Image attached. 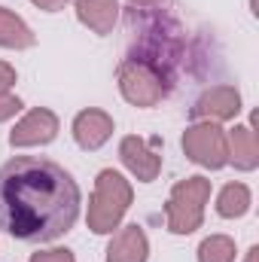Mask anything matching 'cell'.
<instances>
[{
    "label": "cell",
    "instance_id": "277c9868",
    "mask_svg": "<svg viewBox=\"0 0 259 262\" xmlns=\"http://www.w3.org/2000/svg\"><path fill=\"white\" fill-rule=\"evenodd\" d=\"M119 92L134 107H156L168 95L165 73L146 58H128L119 64Z\"/></svg>",
    "mask_w": 259,
    "mask_h": 262
},
{
    "label": "cell",
    "instance_id": "44dd1931",
    "mask_svg": "<svg viewBox=\"0 0 259 262\" xmlns=\"http://www.w3.org/2000/svg\"><path fill=\"white\" fill-rule=\"evenodd\" d=\"M134 6H156V3H162V0H131Z\"/></svg>",
    "mask_w": 259,
    "mask_h": 262
},
{
    "label": "cell",
    "instance_id": "4fadbf2b",
    "mask_svg": "<svg viewBox=\"0 0 259 262\" xmlns=\"http://www.w3.org/2000/svg\"><path fill=\"white\" fill-rule=\"evenodd\" d=\"M0 46L3 49H31L34 46L31 28L6 6H0Z\"/></svg>",
    "mask_w": 259,
    "mask_h": 262
},
{
    "label": "cell",
    "instance_id": "e0dca14e",
    "mask_svg": "<svg viewBox=\"0 0 259 262\" xmlns=\"http://www.w3.org/2000/svg\"><path fill=\"white\" fill-rule=\"evenodd\" d=\"M31 262H76L70 250H43V253H34Z\"/></svg>",
    "mask_w": 259,
    "mask_h": 262
},
{
    "label": "cell",
    "instance_id": "5b68a950",
    "mask_svg": "<svg viewBox=\"0 0 259 262\" xmlns=\"http://www.w3.org/2000/svg\"><path fill=\"white\" fill-rule=\"evenodd\" d=\"M183 152L192 159L195 165L201 168H223L229 162V140H226V131L220 128L217 122H198L189 125L183 134Z\"/></svg>",
    "mask_w": 259,
    "mask_h": 262
},
{
    "label": "cell",
    "instance_id": "d6986e66",
    "mask_svg": "<svg viewBox=\"0 0 259 262\" xmlns=\"http://www.w3.org/2000/svg\"><path fill=\"white\" fill-rule=\"evenodd\" d=\"M31 3H34V6H40V9H46V12H58L67 0H31Z\"/></svg>",
    "mask_w": 259,
    "mask_h": 262
},
{
    "label": "cell",
    "instance_id": "5bb4252c",
    "mask_svg": "<svg viewBox=\"0 0 259 262\" xmlns=\"http://www.w3.org/2000/svg\"><path fill=\"white\" fill-rule=\"evenodd\" d=\"M217 210H220V216H226V220L244 216V213L250 210V189H247L244 183H229V186H223V192L217 198Z\"/></svg>",
    "mask_w": 259,
    "mask_h": 262
},
{
    "label": "cell",
    "instance_id": "7a4b0ae2",
    "mask_svg": "<svg viewBox=\"0 0 259 262\" xmlns=\"http://www.w3.org/2000/svg\"><path fill=\"white\" fill-rule=\"evenodd\" d=\"M131 204V183L113 168L101 171L95 180V192L89 201V229L95 235H110L119 229L125 210Z\"/></svg>",
    "mask_w": 259,
    "mask_h": 262
},
{
    "label": "cell",
    "instance_id": "52a82bcc",
    "mask_svg": "<svg viewBox=\"0 0 259 262\" xmlns=\"http://www.w3.org/2000/svg\"><path fill=\"white\" fill-rule=\"evenodd\" d=\"M55 134H58V116L46 107H37L12 128L9 143L12 146H43V143L55 140Z\"/></svg>",
    "mask_w": 259,
    "mask_h": 262
},
{
    "label": "cell",
    "instance_id": "ac0fdd59",
    "mask_svg": "<svg viewBox=\"0 0 259 262\" xmlns=\"http://www.w3.org/2000/svg\"><path fill=\"white\" fill-rule=\"evenodd\" d=\"M12 85H15V70L6 64V61H0V95L9 92Z\"/></svg>",
    "mask_w": 259,
    "mask_h": 262
},
{
    "label": "cell",
    "instance_id": "6da1fadb",
    "mask_svg": "<svg viewBox=\"0 0 259 262\" xmlns=\"http://www.w3.org/2000/svg\"><path fill=\"white\" fill-rule=\"evenodd\" d=\"M79 216V186L61 165L37 156L0 168V229L28 244L67 235Z\"/></svg>",
    "mask_w": 259,
    "mask_h": 262
},
{
    "label": "cell",
    "instance_id": "30bf717a",
    "mask_svg": "<svg viewBox=\"0 0 259 262\" xmlns=\"http://www.w3.org/2000/svg\"><path fill=\"white\" fill-rule=\"evenodd\" d=\"M146 256H149V241L137 223L116 232L107 247V262H146Z\"/></svg>",
    "mask_w": 259,
    "mask_h": 262
},
{
    "label": "cell",
    "instance_id": "8992f818",
    "mask_svg": "<svg viewBox=\"0 0 259 262\" xmlns=\"http://www.w3.org/2000/svg\"><path fill=\"white\" fill-rule=\"evenodd\" d=\"M241 110V95L235 85H213L207 89L192 107L195 119H204V122H226V119H235Z\"/></svg>",
    "mask_w": 259,
    "mask_h": 262
},
{
    "label": "cell",
    "instance_id": "7c38bea8",
    "mask_svg": "<svg viewBox=\"0 0 259 262\" xmlns=\"http://www.w3.org/2000/svg\"><path fill=\"white\" fill-rule=\"evenodd\" d=\"M229 140V162H235L238 171H253L259 165V143L250 125H235Z\"/></svg>",
    "mask_w": 259,
    "mask_h": 262
},
{
    "label": "cell",
    "instance_id": "9c48e42d",
    "mask_svg": "<svg viewBox=\"0 0 259 262\" xmlns=\"http://www.w3.org/2000/svg\"><path fill=\"white\" fill-rule=\"evenodd\" d=\"M113 134V116L104 110H82L73 119V137L82 149H101Z\"/></svg>",
    "mask_w": 259,
    "mask_h": 262
},
{
    "label": "cell",
    "instance_id": "ba28073f",
    "mask_svg": "<svg viewBox=\"0 0 259 262\" xmlns=\"http://www.w3.org/2000/svg\"><path fill=\"white\" fill-rule=\"evenodd\" d=\"M119 159H122V165L128 168L131 174L140 180V183H153L156 177H159V171H162V156H156L140 137H122V143H119Z\"/></svg>",
    "mask_w": 259,
    "mask_h": 262
},
{
    "label": "cell",
    "instance_id": "8fae6325",
    "mask_svg": "<svg viewBox=\"0 0 259 262\" xmlns=\"http://www.w3.org/2000/svg\"><path fill=\"white\" fill-rule=\"evenodd\" d=\"M76 15L95 34H110L119 18V3L116 0H76Z\"/></svg>",
    "mask_w": 259,
    "mask_h": 262
},
{
    "label": "cell",
    "instance_id": "3957f363",
    "mask_svg": "<svg viewBox=\"0 0 259 262\" xmlns=\"http://www.w3.org/2000/svg\"><path fill=\"white\" fill-rule=\"evenodd\" d=\"M207 198H210V180H204V177H186V180H180L171 189V198L165 204L168 229L174 235H189V232H195L201 226V220H204Z\"/></svg>",
    "mask_w": 259,
    "mask_h": 262
},
{
    "label": "cell",
    "instance_id": "2e32d148",
    "mask_svg": "<svg viewBox=\"0 0 259 262\" xmlns=\"http://www.w3.org/2000/svg\"><path fill=\"white\" fill-rule=\"evenodd\" d=\"M21 110V101L15 98V95H9V92H3L0 95V122H6V119H12L15 113Z\"/></svg>",
    "mask_w": 259,
    "mask_h": 262
},
{
    "label": "cell",
    "instance_id": "9a60e30c",
    "mask_svg": "<svg viewBox=\"0 0 259 262\" xmlns=\"http://www.w3.org/2000/svg\"><path fill=\"white\" fill-rule=\"evenodd\" d=\"M198 262H235V241L229 235H210L198 247Z\"/></svg>",
    "mask_w": 259,
    "mask_h": 262
},
{
    "label": "cell",
    "instance_id": "ffe728a7",
    "mask_svg": "<svg viewBox=\"0 0 259 262\" xmlns=\"http://www.w3.org/2000/svg\"><path fill=\"white\" fill-rule=\"evenodd\" d=\"M244 262H259V247H250V250H247V259Z\"/></svg>",
    "mask_w": 259,
    "mask_h": 262
}]
</instances>
